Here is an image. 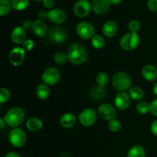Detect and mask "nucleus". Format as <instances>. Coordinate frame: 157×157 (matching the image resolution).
I'll return each mask as SVG.
<instances>
[{
    "label": "nucleus",
    "mask_w": 157,
    "mask_h": 157,
    "mask_svg": "<svg viewBox=\"0 0 157 157\" xmlns=\"http://www.w3.org/2000/svg\"><path fill=\"white\" fill-rule=\"evenodd\" d=\"M156 17H157V15H156Z\"/></svg>",
    "instance_id": "48"
},
{
    "label": "nucleus",
    "mask_w": 157,
    "mask_h": 157,
    "mask_svg": "<svg viewBox=\"0 0 157 157\" xmlns=\"http://www.w3.org/2000/svg\"><path fill=\"white\" fill-rule=\"evenodd\" d=\"M5 157H21V156L18 153H15V152H9L6 155Z\"/></svg>",
    "instance_id": "42"
},
{
    "label": "nucleus",
    "mask_w": 157,
    "mask_h": 157,
    "mask_svg": "<svg viewBox=\"0 0 157 157\" xmlns=\"http://www.w3.org/2000/svg\"><path fill=\"white\" fill-rule=\"evenodd\" d=\"M68 61L75 65H79L87 61V51L81 43H73L67 51Z\"/></svg>",
    "instance_id": "1"
},
{
    "label": "nucleus",
    "mask_w": 157,
    "mask_h": 157,
    "mask_svg": "<svg viewBox=\"0 0 157 157\" xmlns=\"http://www.w3.org/2000/svg\"><path fill=\"white\" fill-rule=\"evenodd\" d=\"M48 39L55 44L64 43L67 40V32L59 26H53L49 29L47 34Z\"/></svg>",
    "instance_id": "6"
},
{
    "label": "nucleus",
    "mask_w": 157,
    "mask_h": 157,
    "mask_svg": "<svg viewBox=\"0 0 157 157\" xmlns=\"http://www.w3.org/2000/svg\"><path fill=\"white\" fill-rule=\"evenodd\" d=\"M91 4L88 0H78L74 6V13L79 18L87 16L90 12Z\"/></svg>",
    "instance_id": "11"
},
{
    "label": "nucleus",
    "mask_w": 157,
    "mask_h": 157,
    "mask_svg": "<svg viewBox=\"0 0 157 157\" xmlns=\"http://www.w3.org/2000/svg\"><path fill=\"white\" fill-rule=\"evenodd\" d=\"M76 32L82 39H90L94 36V28L87 21H81L77 25Z\"/></svg>",
    "instance_id": "8"
},
{
    "label": "nucleus",
    "mask_w": 157,
    "mask_h": 157,
    "mask_svg": "<svg viewBox=\"0 0 157 157\" xmlns=\"http://www.w3.org/2000/svg\"><path fill=\"white\" fill-rule=\"evenodd\" d=\"M150 112L154 117H157V99L153 100L150 104Z\"/></svg>",
    "instance_id": "36"
},
{
    "label": "nucleus",
    "mask_w": 157,
    "mask_h": 157,
    "mask_svg": "<svg viewBox=\"0 0 157 157\" xmlns=\"http://www.w3.org/2000/svg\"><path fill=\"white\" fill-rule=\"evenodd\" d=\"M106 94H107V92H106L105 89L98 85L93 87L90 90V97L91 98V99L94 100V101H101V100L104 99Z\"/></svg>",
    "instance_id": "21"
},
{
    "label": "nucleus",
    "mask_w": 157,
    "mask_h": 157,
    "mask_svg": "<svg viewBox=\"0 0 157 157\" xmlns=\"http://www.w3.org/2000/svg\"><path fill=\"white\" fill-rule=\"evenodd\" d=\"M109 81V76L105 72H100L96 76L97 84L100 87H104Z\"/></svg>",
    "instance_id": "27"
},
{
    "label": "nucleus",
    "mask_w": 157,
    "mask_h": 157,
    "mask_svg": "<svg viewBox=\"0 0 157 157\" xmlns=\"http://www.w3.org/2000/svg\"><path fill=\"white\" fill-rule=\"evenodd\" d=\"M9 1H10V0H9Z\"/></svg>",
    "instance_id": "47"
},
{
    "label": "nucleus",
    "mask_w": 157,
    "mask_h": 157,
    "mask_svg": "<svg viewBox=\"0 0 157 157\" xmlns=\"http://www.w3.org/2000/svg\"><path fill=\"white\" fill-rule=\"evenodd\" d=\"M32 32L38 38H44L47 36L48 28L43 20L36 19L32 22Z\"/></svg>",
    "instance_id": "16"
},
{
    "label": "nucleus",
    "mask_w": 157,
    "mask_h": 157,
    "mask_svg": "<svg viewBox=\"0 0 157 157\" xmlns=\"http://www.w3.org/2000/svg\"><path fill=\"white\" fill-rule=\"evenodd\" d=\"M22 28L25 30H30L32 28V23L30 21H29V20L25 21L22 24Z\"/></svg>",
    "instance_id": "40"
},
{
    "label": "nucleus",
    "mask_w": 157,
    "mask_h": 157,
    "mask_svg": "<svg viewBox=\"0 0 157 157\" xmlns=\"http://www.w3.org/2000/svg\"><path fill=\"white\" fill-rule=\"evenodd\" d=\"M12 2L9 0H0V15L4 16L7 15L12 8Z\"/></svg>",
    "instance_id": "29"
},
{
    "label": "nucleus",
    "mask_w": 157,
    "mask_h": 157,
    "mask_svg": "<svg viewBox=\"0 0 157 157\" xmlns=\"http://www.w3.org/2000/svg\"><path fill=\"white\" fill-rule=\"evenodd\" d=\"M108 128L111 132L117 133V132L119 131L121 128V122H120V121L117 119L112 120V121H109Z\"/></svg>",
    "instance_id": "32"
},
{
    "label": "nucleus",
    "mask_w": 157,
    "mask_h": 157,
    "mask_svg": "<svg viewBox=\"0 0 157 157\" xmlns=\"http://www.w3.org/2000/svg\"><path fill=\"white\" fill-rule=\"evenodd\" d=\"M61 78L60 71L54 67H49L46 68L41 75V79L43 82L47 85L53 86L58 84Z\"/></svg>",
    "instance_id": "7"
},
{
    "label": "nucleus",
    "mask_w": 157,
    "mask_h": 157,
    "mask_svg": "<svg viewBox=\"0 0 157 157\" xmlns=\"http://www.w3.org/2000/svg\"><path fill=\"white\" fill-rule=\"evenodd\" d=\"M35 2H43V0H34Z\"/></svg>",
    "instance_id": "46"
},
{
    "label": "nucleus",
    "mask_w": 157,
    "mask_h": 157,
    "mask_svg": "<svg viewBox=\"0 0 157 157\" xmlns=\"http://www.w3.org/2000/svg\"><path fill=\"white\" fill-rule=\"evenodd\" d=\"M25 51L23 48H14L9 53V61L14 66H18L23 62L25 56Z\"/></svg>",
    "instance_id": "12"
},
{
    "label": "nucleus",
    "mask_w": 157,
    "mask_h": 157,
    "mask_svg": "<svg viewBox=\"0 0 157 157\" xmlns=\"http://www.w3.org/2000/svg\"><path fill=\"white\" fill-rule=\"evenodd\" d=\"M140 43V38L137 33H127L121 37L120 45L121 48L125 51H132L136 49Z\"/></svg>",
    "instance_id": "4"
},
{
    "label": "nucleus",
    "mask_w": 157,
    "mask_h": 157,
    "mask_svg": "<svg viewBox=\"0 0 157 157\" xmlns=\"http://www.w3.org/2000/svg\"><path fill=\"white\" fill-rule=\"evenodd\" d=\"M146 151L143 147L140 145L133 146L128 151L127 157H145Z\"/></svg>",
    "instance_id": "25"
},
{
    "label": "nucleus",
    "mask_w": 157,
    "mask_h": 157,
    "mask_svg": "<svg viewBox=\"0 0 157 157\" xmlns=\"http://www.w3.org/2000/svg\"><path fill=\"white\" fill-rule=\"evenodd\" d=\"M6 125V121H4V119H3V118H0V128L4 129L5 126Z\"/></svg>",
    "instance_id": "43"
},
{
    "label": "nucleus",
    "mask_w": 157,
    "mask_h": 157,
    "mask_svg": "<svg viewBox=\"0 0 157 157\" xmlns=\"http://www.w3.org/2000/svg\"><path fill=\"white\" fill-rule=\"evenodd\" d=\"M47 15L48 12H46L45 11L41 10L38 12V17L39 18V19L43 20L44 18H47Z\"/></svg>",
    "instance_id": "41"
},
{
    "label": "nucleus",
    "mask_w": 157,
    "mask_h": 157,
    "mask_svg": "<svg viewBox=\"0 0 157 157\" xmlns=\"http://www.w3.org/2000/svg\"><path fill=\"white\" fill-rule=\"evenodd\" d=\"M25 118V113L21 107H15L8 110L3 117L6 124L12 128H16L21 125Z\"/></svg>",
    "instance_id": "2"
},
{
    "label": "nucleus",
    "mask_w": 157,
    "mask_h": 157,
    "mask_svg": "<svg viewBox=\"0 0 157 157\" xmlns=\"http://www.w3.org/2000/svg\"><path fill=\"white\" fill-rule=\"evenodd\" d=\"M153 93H154V94L156 95V96H157V82L154 84V85H153Z\"/></svg>",
    "instance_id": "45"
},
{
    "label": "nucleus",
    "mask_w": 157,
    "mask_h": 157,
    "mask_svg": "<svg viewBox=\"0 0 157 157\" xmlns=\"http://www.w3.org/2000/svg\"><path fill=\"white\" fill-rule=\"evenodd\" d=\"M47 18L52 23L61 24L65 21L67 15L64 11L60 9H54L48 12Z\"/></svg>",
    "instance_id": "13"
},
{
    "label": "nucleus",
    "mask_w": 157,
    "mask_h": 157,
    "mask_svg": "<svg viewBox=\"0 0 157 157\" xmlns=\"http://www.w3.org/2000/svg\"><path fill=\"white\" fill-rule=\"evenodd\" d=\"M54 61L58 64H63L67 61L68 57H67V54L64 53L63 52H58L55 54L53 57Z\"/></svg>",
    "instance_id": "30"
},
{
    "label": "nucleus",
    "mask_w": 157,
    "mask_h": 157,
    "mask_svg": "<svg viewBox=\"0 0 157 157\" xmlns=\"http://www.w3.org/2000/svg\"><path fill=\"white\" fill-rule=\"evenodd\" d=\"M136 110L140 114H146L150 111V104L146 101H140L136 105Z\"/></svg>",
    "instance_id": "31"
},
{
    "label": "nucleus",
    "mask_w": 157,
    "mask_h": 157,
    "mask_svg": "<svg viewBox=\"0 0 157 157\" xmlns=\"http://www.w3.org/2000/svg\"><path fill=\"white\" fill-rule=\"evenodd\" d=\"M98 115L104 121H110L113 119H116L117 111L114 107L110 104H102L98 107Z\"/></svg>",
    "instance_id": "10"
},
{
    "label": "nucleus",
    "mask_w": 157,
    "mask_h": 157,
    "mask_svg": "<svg viewBox=\"0 0 157 157\" xmlns=\"http://www.w3.org/2000/svg\"><path fill=\"white\" fill-rule=\"evenodd\" d=\"M25 30L21 26H17L11 33V39L15 44H21L25 41Z\"/></svg>",
    "instance_id": "17"
},
{
    "label": "nucleus",
    "mask_w": 157,
    "mask_h": 157,
    "mask_svg": "<svg viewBox=\"0 0 157 157\" xmlns=\"http://www.w3.org/2000/svg\"><path fill=\"white\" fill-rule=\"evenodd\" d=\"M128 29L130 32L137 33L140 29V24L137 20H131L128 24Z\"/></svg>",
    "instance_id": "33"
},
{
    "label": "nucleus",
    "mask_w": 157,
    "mask_h": 157,
    "mask_svg": "<svg viewBox=\"0 0 157 157\" xmlns=\"http://www.w3.org/2000/svg\"><path fill=\"white\" fill-rule=\"evenodd\" d=\"M10 97V92L7 88L2 87L0 88V103L4 104L5 102L8 101Z\"/></svg>",
    "instance_id": "34"
},
{
    "label": "nucleus",
    "mask_w": 157,
    "mask_h": 157,
    "mask_svg": "<svg viewBox=\"0 0 157 157\" xmlns=\"http://www.w3.org/2000/svg\"><path fill=\"white\" fill-rule=\"evenodd\" d=\"M91 44L94 48L101 49L105 44V40L101 35H94L91 38Z\"/></svg>",
    "instance_id": "28"
},
{
    "label": "nucleus",
    "mask_w": 157,
    "mask_h": 157,
    "mask_svg": "<svg viewBox=\"0 0 157 157\" xmlns=\"http://www.w3.org/2000/svg\"><path fill=\"white\" fill-rule=\"evenodd\" d=\"M9 140L11 145L19 148L25 144L26 140H27L26 133L21 128H18V127L13 128L9 134Z\"/></svg>",
    "instance_id": "5"
},
{
    "label": "nucleus",
    "mask_w": 157,
    "mask_h": 157,
    "mask_svg": "<svg viewBox=\"0 0 157 157\" xmlns=\"http://www.w3.org/2000/svg\"><path fill=\"white\" fill-rule=\"evenodd\" d=\"M150 130L154 136H157V120L153 121L150 126Z\"/></svg>",
    "instance_id": "39"
},
{
    "label": "nucleus",
    "mask_w": 157,
    "mask_h": 157,
    "mask_svg": "<svg viewBox=\"0 0 157 157\" xmlns=\"http://www.w3.org/2000/svg\"><path fill=\"white\" fill-rule=\"evenodd\" d=\"M55 5L54 0H43V6L47 9H52Z\"/></svg>",
    "instance_id": "38"
},
{
    "label": "nucleus",
    "mask_w": 157,
    "mask_h": 157,
    "mask_svg": "<svg viewBox=\"0 0 157 157\" xmlns=\"http://www.w3.org/2000/svg\"><path fill=\"white\" fill-rule=\"evenodd\" d=\"M110 0H93L91 3V9L94 13L103 15L109 10L110 7Z\"/></svg>",
    "instance_id": "15"
},
{
    "label": "nucleus",
    "mask_w": 157,
    "mask_h": 157,
    "mask_svg": "<svg viewBox=\"0 0 157 157\" xmlns=\"http://www.w3.org/2000/svg\"><path fill=\"white\" fill-rule=\"evenodd\" d=\"M42 121L37 117H32L28 120L26 122V127L28 130L32 132H38L42 128Z\"/></svg>",
    "instance_id": "22"
},
{
    "label": "nucleus",
    "mask_w": 157,
    "mask_h": 157,
    "mask_svg": "<svg viewBox=\"0 0 157 157\" xmlns=\"http://www.w3.org/2000/svg\"><path fill=\"white\" fill-rule=\"evenodd\" d=\"M29 0H12V6L15 10L22 11L29 6Z\"/></svg>",
    "instance_id": "26"
},
{
    "label": "nucleus",
    "mask_w": 157,
    "mask_h": 157,
    "mask_svg": "<svg viewBox=\"0 0 157 157\" xmlns=\"http://www.w3.org/2000/svg\"><path fill=\"white\" fill-rule=\"evenodd\" d=\"M114 104L119 110H127L130 104V97L129 94L121 91L115 96Z\"/></svg>",
    "instance_id": "14"
},
{
    "label": "nucleus",
    "mask_w": 157,
    "mask_h": 157,
    "mask_svg": "<svg viewBox=\"0 0 157 157\" xmlns=\"http://www.w3.org/2000/svg\"><path fill=\"white\" fill-rule=\"evenodd\" d=\"M117 25L113 21H107L102 27L103 34L107 38H113L117 33Z\"/></svg>",
    "instance_id": "18"
},
{
    "label": "nucleus",
    "mask_w": 157,
    "mask_h": 157,
    "mask_svg": "<svg viewBox=\"0 0 157 157\" xmlns=\"http://www.w3.org/2000/svg\"><path fill=\"white\" fill-rule=\"evenodd\" d=\"M76 124V117L73 113H66L61 116L60 119V124L65 129H70Z\"/></svg>",
    "instance_id": "20"
},
{
    "label": "nucleus",
    "mask_w": 157,
    "mask_h": 157,
    "mask_svg": "<svg viewBox=\"0 0 157 157\" xmlns=\"http://www.w3.org/2000/svg\"><path fill=\"white\" fill-rule=\"evenodd\" d=\"M129 95L134 101H140L144 96V91L141 87L135 86L129 89Z\"/></svg>",
    "instance_id": "24"
},
{
    "label": "nucleus",
    "mask_w": 157,
    "mask_h": 157,
    "mask_svg": "<svg viewBox=\"0 0 157 157\" xmlns=\"http://www.w3.org/2000/svg\"><path fill=\"white\" fill-rule=\"evenodd\" d=\"M147 6L152 12H157V0H148Z\"/></svg>",
    "instance_id": "37"
},
{
    "label": "nucleus",
    "mask_w": 157,
    "mask_h": 157,
    "mask_svg": "<svg viewBox=\"0 0 157 157\" xmlns=\"http://www.w3.org/2000/svg\"><path fill=\"white\" fill-rule=\"evenodd\" d=\"M22 48L25 49V51H27V52H29V51H31L34 48L33 41H32V40H31V39L25 40V41L23 42Z\"/></svg>",
    "instance_id": "35"
},
{
    "label": "nucleus",
    "mask_w": 157,
    "mask_h": 157,
    "mask_svg": "<svg viewBox=\"0 0 157 157\" xmlns=\"http://www.w3.org/2000/svg\"><path fill=\"white\" fill-rule=\"evenodd\" d=\"M36 95L39 99L45 100L50 95V88L46 84H40L36 88Z\"/></svg>",
    "instance_id": "23"
},
{
    "label": "nucleus",
    "mask_w": 157,
    "mask_h": 157,
    "mask_svg": "<svg viewBox=\"0 0 157 157\" xmlns=\"http://www.w3.org/2000/svg\"><path fill=\"white\" fill-rule=\"evenodd\" d=\"M131 83L130 76L124 71L117 72L112 78V84L113 87L120 92L130 89Z\"/></svg>",
    "instance_id": "3"
},
{
    "label": "nucleus",
    "mask_w": 157,
    "mask_h": 157,
    "mask_svg": "<svg viewBox=\"0 0 157 157\" xmlns=\"http://www.w3.org/2000/svg\"><path fill=\"white\" fill-rule=\"evenodd\" d=\"M142 75L147 81H155L157 78V68L152 64H147L143 67Z\"/></svg>",
    "instance_id": "19"
},
{
    "label": "nucleus",
    "mask_w": 157,
    "mask_h": 157,
    "mask_svg": "<svg viewBox=\"0 0 157 157\" xmlns=\"http://www.w3.org/2000/svg\"><path fill=\"white\" fill-rule=\"evenodd\" d=\"M78 119L81 125L84 127H90L96 122L97 113L93 109L86 108L80 113Z\"/></svg>",
    "instance_id": "9"
},
{
    "label": "nucleus",
    "mask_w": 157,
    "mask_h": 157,
    "mask_svg": "<svg viewBox=\"0 0 157 157\" xmlns=\"http://www.w3.org/2000/svg\"><path fill=\"white\" fill-rule=\"evenodd\" d=\"M123 0H110V3L113 5H119L122 2Z\"/></svg>",
    "instance_id": "44"
}]
</instances>
